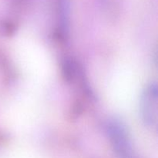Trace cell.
I'll list each match as a JSON object with an SVG mask.
<instances>
[{"label":"cell","instance_id":"cell-1","mask_svg":"<svg viewBox=\"0 0 158 158\" xmlns=\"http://www.w3.org/2000/svg\"><path fill=\"white\" fill-rule=\"evenodd\" d=\"M140 113L143 123L148 127L157 126V87L156 84L151 83L143 91L140 101Z\"/></svg>","mask_w":158,"mask_h":158}]
</instances>
